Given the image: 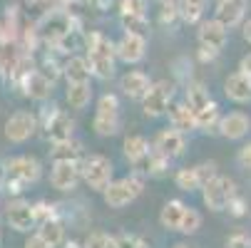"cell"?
I'll list each match as a JSON object with an SVG mask.
<instances>
[{"label":"cell","mask_w":251,"mask_h":248,"mask_svg":"<svg viewBox=\"0 0 251 248\" xmlns=\"http://www.w3.org/2000/svg\"><path fill=\"white\" fill-rule=\"evenodd\" d=\"M82 181L80 161H55L50 169V184L57 191H73Z\"/></svg>","instance_id":"obj_12"},{"label":"cell","mask_w":251,"mask_h":248,"mask_svg":"<svg viewBox=\"0 0 251 248\" xmlns=\"http://www.w3.org/2000/svg\"><path fill=\"white\" fill-rule=\"evenodd\" d=\"M219 119H222V114H219V104L214 102V99L206 104V107H201L199 112H194V124H197V129H201V132L217 129Z\"/></svg>","instance_id":"obj_26"},{"label":"cell","mask_w":251,"mask_h":248,"mask_svg":"<svg viewBox=\"0 0 251 248\" xmlns=\"http://www.w3.org/2000/svg\"><path fill=\"white\" fill-rule=\"evenodd\" d=\"M226 38H229V30L219 23V20H201L199 23V30H197V40H199V47H206V50H214L219 52L224 45H226Z\"/></svg>","instance_id":"obj_14"},{"label":"cell","mask_w":251,"mask_h":248,"mask_svg":"<svg viewBox=\"0 0 251 248\" xmlns=\"http://www.w3.org/2000/svg\"><path fill=\"white\" fill-rule=\"evenodd\" d=\"M174 248H187V246H184V243H176V246H174Z\"/></svg>","instance_id":"obj_43"},{"label":"cell","mask_w":251,"mask_h":248,"mask_svg":"<svg viewBox=\"0 0 251 248\" xmlns=\"http://www.w3.org/2000/svg\"><path fill=\"white\" fill-rule=\"evenodd\" d=\"M239 72H244V75L251 77V52L241 57V62H239Z\"/></svg>","instance_id":"obj_39"},{"label":"cell","mask_w":251,"mask_h":248,"mask_svg":"<svg viewBox=\"0 0 251 248\" xmlns=\"http://www.w3.org/2000/svg\"><path fill=\"white\" fill-rule=\"evenodd\" d=\"M206 8V0H179V18L187 25H199Z\"/></svg>","instance_id":"obj_29"},{"label":"cell","mask_w":251,"mask_h":248,"mask_svg":"<svg viewBox=\"0 0 251 248\" xmlns=\"http://www.w3.org/2000/svg\"><path fill=\"white\" fill-rule=\"evenodd\" d=\"M226 248H251V236L244 233V231H236V233L229 236Z\"/></svg>","instance_id":"obj_35"},{"label":"cell","mask_w":251,"mask_h":248,"mask_svg":"<svg viewBox=\"0 0 251 248\" xmlns=\"http://www.w3.org/2000/svg\"><path fill=\"white\" fill-rule=\"evenodd\" d=\"M241 32H244V40H246V43L251 45V18H249V20L244 23V30H241Z\"/></svg>","instance_id":"obj_41"},{"label":"cell","mask_w":251,"mask_h":248,"mask_svg":"<svg viewBox=\"0 0 251 248\" xmlns=\"http://www.w3.org/2000/svg\"><path fill=\"white\" fill-rule=\"evenodd\" d=\"M219 52H214V50H206V47H199V57L204 60V62H209V60H214Z\"/></svg>","instance_id":"obj_40"},{"label":"cell","mask_w":251,"mask_h":248,"mask_svg":"<svg viewBox=\"0 0 251 248\" xmlns=\"http://www.w3.org/2000/svg\"><path fill=\"white\" fill-rule=\"evenodd\" d=\"M142 189H145L142 179L137 174H132V176H122V179H112L110 186L102 191V199L110 208H125L142 194Z\"/></svg>","instance_id":"obj_5"},{"label":"cell","mask_w":251,"mask_h":248,"mask_svg":"<svg viewBox=\"0 0 251 248\" xmlns=\"http://www.w3.org/2000/svg\"><path fill=\"white\" fill-rule=\"evenodd\" d=\"M187 149V134H182L174 127H167L162 132H157L154 141H152V152H157L159 157L174 161L176 157H182Z\"/></svg>","instance_id":"obj_9"},{"label":"cell","mask_w":251,"mask_h":248,"mask_svg":"<svg viewBox=\"0 0 251 248\" xmlns=\"http://www.w3.org/2000/svg\"><path fill=\"white\" fill-rule=\"evenodd\" d=\"M25 248H50V246H48L38 233H30V236H27V241H25Z\"/></svg>","instance_id":"obj_38"},{"label":"cell","mask_w":251,"mask_h":248,"mask_svg":"<svg viewBox=\"0 0 251 248\" xmlns=\"http://www.w3.org/2000/svg\"><path fill=\"white\" fill-rule=\"evenodd\" d=\"M217 129L224 139H244L251 132V119L244 112H229L219 119Z\"/></svg>","instance_id":"obj_17"},{"label":"cell","mask_w":251,"mask_h":248,"mask_svg":"<svg viewBox=\"0 0 251 248\" xmlns=\"http://www.w3.org/2000/svg\"><path fill=\"white\" fill-rule=\"evenodd\" d=\"M122 149H125L127 161L137 166L142 159H145V157L150 154V141H147L145 136H142V134H127V136H125Z\"/></svg>","instance_id":"obj_23"},{"label":"cell","mask_w":251,"mask_h":248,"mask_svg":"<svg viewBox=\"0 0 251 248\" xmlns=\"http://www.w3.org/2000/svg\"><path fill=\"white\" fill-rule=\"evenodd\" d=\"M120 10L122 15H147V0H120Z\"/></svg>","instance_id":"obj_33"},{"label":"cell","mask_w":251,"mask_h":248,"mask_svg":"<svg viewBox=\"0 0 251 248\" xmlns=\"http://www.w3.org/2000/svg\"><path fill=\"white\" fill-rule=\"evenodd\" d=\"M150 85H152L150 75H145L142 69H129V72H125V75L120 77V90H122V94L129 97V99H139V102H142V97L147 94Z\"/></svg>","instance_id":"obj_18"},{"label":"cell","mask_w":251,"mask_h":248,"mask_svg":"<svg viewBox=\"0 0 251 248\" xmlns=\"http://www.w3.org/2000/svg\"><path fill=\"white\" fill-rule=\"evenodd\" d=\"M184 102H187V107H189L192 114H194V112H199L201 107H206V104L211 102V97H209V90H206L201 82H194V85L187 87V97H184Z\"/></svg>","instance_id":"obj_30"},{"label":"cell","mask_w":251,"mask_h":248,"mask_svg":"<svg viewBox=\"0 0 251 248\" xmlns=\"http://www.w3.org/2000/svg\"><path fill=\"white\" fill-rule=\"evenodd\" d=\"M249 8V0H224V3H217V10H214V20H219L226 30L236 27L244 23Z\"/></svg>","instance_id":"obj_16"},{"label":"cell","mask_w":251,"mask_h":248,"mask_svg":"<svg viewBox=\"0 0 251 248\" xmlns=\"http://www.w3.org/2000/svg\"><path fill=\"white\" fill-rule=\"evenodd\" d=\"M5 219L10 224V228L20 231V233H27L30 228L38 226V219H35V206L18 199V201H10L5 206Z\"/></svg>","instance_id":"obj_13"},{"label":"cell","mask_w":251,"mask_h":248,"mask_svg":"<svg viewBox=\"0 0 251 248\" xmlns=\"http://www.w3.org/2000/svg\"><path fill=\"white\" fill-rule=\"evenodd\" d=\"M217 164L214 161H204V164H194V166H182L174 174V184L182 191H197L204 189V184H209L217 176Z\"/></svg>","instance_id":"obj_8"},{"label":"cell","mask_w":251,"mask_h":248,"mask_svg":"<svg viewBox=\"0 0 251 248\" xmlns=\"http://www.w3.org/2000/svg\"><path fill=\"white\" fill-rule=\"evenodd\" d=\"M120 97L117 94H102L97 99V110H95V119H92V129L97 136H112L120 132L122 124V112H120Z\"/></svg>","instance_id":"obj_3"},{"label":"cell","mask_w":251,"mask_h":248,"mask_svg":"<svg viewBox=\"0 0 251 248\" xmlns=\"http://www.w3.org/2000/svg\"><path fill=\"white\" fill-rule=\"evenodd\" d=\"M199 228H201V214H199L197 208L187 206V211H184V219H182V224H179V233L192 236V233H197Z\"/></svg>","instance_id":"obj_31"},{"label":"cell","mask_w":251,"mask_h":248,"mask_svg":"<svg viewBox=\"0 0 251 248\" xmlns=\"http://www.w3.org/2000/svg\"><path fill=\"white\" fill-rule=\"evenodd\" d=\"M43 129H45V136L52 141V144H57V141L73 139V134H75V122H73V117H70L67 112L55 110V112L50 114V119L43 124Z\"/></svg>","instance_id":"obj_15"},{"label":"cell","mask_w":251,"mask_h":248,"mask_svg":"<svg viewBox=\"0 0 251 248\" xmlns=\"http://www.w3.org/2000/svg\"><path fill=\"white\" fill-rule=\"evenodd\" d=\"M25 94L30 99H38V102H45L50 94H52V82L50 77H45L43 72H30L27 82H25Z\"/></svg>","instance_id":"obj_24"},{"label":"cell","mask_w":251,"mask_h":248,"mask_svg":"<svg viewBox=\"0 0 251 248\" xmlns=\"http://www.w3.org/2000/svg\"><path fill=\"white\" fill-rule=\"evenodd\" d=\"M52 157L55 161H82V144L75 139H67V141H57L52 144Z\"/></svg>","instance_id":"obj_27"},{"label":"cell","mask_w":251,"mask_h":248,"mask_svg":"<svg viewBox=\"0 0 251 248\" xmlns=\"http://www.w3.org/2000/svg\"><path fill=\"white\" fill-rule=\"evenodd\" d=\"M5 139L13 141V144H23V141H27L35 132H38V117H35L32 112H15L8 117L5 127Z\"/></svg>","instance_id":"obj_10"},{"label":"cell","mask_w":251,"mask_h":248,"mask_svg":"<svg viewBox=\"0 0 251 248\" xmlns=\"http://www.w3.org/2000/svg\"><path fill=\"white\" fill-rule=\"evenodd\" d=\"M115 55L117 60L127 62V65H137L145 60L147 55V38L137 32H122V38L115 43Z\"/></svg>","instance_id":"obj_11"},{"label":"cell","mask_w":251,"mask_h":248,"mask_svg":"<svg viewBox=\"0 0 251 248\" xmlns=\"http://www.w3.org/2000/svg\"><path fill=\"white\" fill-rule=\"evenodd\" d=\"M62 248H82V246H80L77 241H65V243H62Z\"/></svg>","instance_id":"obj_42"},{"label":"cell","mask_w":251,"mask_h":248,"mask_svg":"<svg viewBox=\"0 0 251 248\" xmlns=\"http://www.w3.org/2000/svg\"><path fill=\"white\" fill-rule=\"evenodd\" d=\"M217 3H224V0H217Z\"/></svg>","instance_id":"obj_44"},{"label":"cell","mask_w":251,"mask_h":248,"mask_svg":"<svg viewBox=\"0 0 251 248\" xmlns=\"http://www.w3.org/2000/svg\"><path fill=\"white\" fill-rule=\"evenodd\" d=\"M239 164L244 169H251V144H246V147L239 149Z\"/></svg>","instance_id":"obj_37"},{"label":"cell","mask_w":251,"mask_h":248,"mask_svg":"<svg viewBox=\"0 0 251 248\" xmlns=\"http://www.w3.org/2000/svg\"><path fill=\"white\" fill-rule=\"evenodd\" d=\"M236 184L234 179H229V176H222L217 174L209 184H204L201 189V199H204V206L209 211H226V206L231 203V199L236 196Z\"/></svg>","instance_id":"obj_7"},{"label":"cell","mask_w":251,"mask_h":248,"mask_svg":"<svg viewBox=\"0 0 251 248\" xmlns=\"http://www.w3.org/2000/svg\"><path fill=\"white\" fill-rule=\"evenodd\" d=\"M184 211H187V203L182 199H169L159 211V224L167 231H179V224L184 219Z\"/></svg>","instance_id":"obj_20"},{"label":"cell","mask_w":251,"mask_h":248,"mask_svg":"<svg viewBox=\"0 0 251 248\" xmlns=\"http://www.w3.org/2000/svg\"><path fill=\"white\" fill-rule=\"evenodd\" d=\"M35 233H38L50 248H57V246L65 243V228H62V224H60L57 219H50V221L40 224Z\"/></svg>","instance_id":"obj_28"},{"label":"cell","mask_w":251,"mask_h":248,"mask_svg":"<svg viewBox=\"0 0 251 248\" xmlns=\"http://www.w3.org/2000/svg\"><path fill=\"white\" fill-rule=\"evenodd\" d=\"M87 62H90V69L97 80H110L115 75V62H117V55H115V43L110 38H104L102 32H90L87 38Z\"/></svg>","instance_id":"obj_1"},{"label":"cell","mask_w":251,"mask_h":248,"mask_svg":"<svg viewBox=\"0 0 251 248\" xmlns=\"http://www.w3.org/2000/svg\"><path fill=\"white\" fill-rule=\"evenodd\" d=\"M226 211H229V214H234V216H244V214H246V201L236 194V196L231 199V203L226 206Z\"/></svg>","instance_id":"obj_36"},{"label":"cell","mask_w":251,"mask_h":248,"mask_svg":"<svg viewBox=\"0 0 251 248\" xmlns=\"http://www.w3.org/2000/svg\"><path fill=\"white\" fill-rule=\"evenodd\" d=\"M169 127H174V129H179L182 134H187V132H192V129H197V124H194V114H192V110L187 107V102H179V104H172L169 107Z\"/></svg>","instance_id":"obj_22"},{"label":"cell","mask_w":251,"mask_h":248,"mask_svg":"<svg viewBox=\"0 0 251 248\" xmlns=\"http://www.w3.org/2000/svg\"><path fill=\"white\" fill-rule=\"evenodd\" d=\"M172 99H174V82H169V80L152 82L147 94L142 97V112L150 119L164 117L172 107Z\"/></svg>","instance_id":"obj_6"},{"label":"cell","mask_w":251,"mask_h":248,"mask_svg":"<svg viewBox=\"0 0 251 248\" xmlns=\"http://www.w3.org/2000/svg\"><path fill=\"white\" fill-rule=\"evenodd\" d=\"M122 25H125V32L145 35V30H147V15L145 18H139V15H122Z\"/></svg>","instance_id":"obj_34"},{"label":"cell","mask_w":251,"mask_h":248,"mask_svg":"<svg viewBox=\"0 0 251 248\" xmlns=\"http://www.w3.org/2000/svg\"><path fill=\"white\" fill-rule=\"evenodd\" d=\"M224 94L231 102H239V104L251 102V77L244 75V72H239V69H236V72H231L226 77V82H224Z\"/></svg>","instance_id":"obj_19"},{"label":"cell","mask_w":251,"mask_h":248,"mask_svg":"<svg viewBox=\"0 0 251 248\" xmlns=\"http://www.w3.org/2000/svg\"><path fill=\"white\" fill-rule=\"evenodd\" d=\"M43 176V166L35 157H13L3 164V179L10 191H23V186L35 184Z\"/></svg>","instance_id":"obj_2"},{"label":"cell","mask_w":251,"mask_h":248,"mask_svg":"<svg viewBox=\"0 0 251 248\" xmlns=\"http://www.w3.org/2000/svg\"><path fill=\"white\" fill-rule=\"evenodd\" d=\"M80 171H82V181L87 184V189L102 194L112 181L115 166L104 154H87L80 161Z\"/></svg>","instance_id":"obj_4"},{"label":"cell","mask_w":251,"mask_h":248,"mask_svg":"<svg viewBox=\"0 0 251 248\" xmlns=\"http://www.w3.org/2000/svg\"><path fill=\"white\" fill-rule=\"evenodd\" d=\"M85 248H120V246H117V238L115 236L104 233V231H95V233L87 236Z\"/></svg>","instance_id":"obj_32"},{"label":"cell","mask_w":251,"mask_h":248,"mask_svg":"<svg viewBox=\"0 0 251 248\" xmlns=\"http://www.w3.org/2000/svg\"><path fill=\"white\" fill-rule=\"evenodd\" d=\"M65 99L73 110H85L92 102V85L90 82H77V85H67Z\"/></svg>","instance_id":"obj_25"},{"label":"cell","mask_w":251,"mask_h":248,"mask_svg":"<svg viewBox=\"0 0 251 248\" xmlns=\"http://www.w3.org/2000/svg\"><path fill=\"white\" fill-rule=\"evenodd\" d=\"M65 77H67V85L90 82V77H92V69H90L87 57H82V55L70 57V60L65 62Z\"/></svg>","instance_id":"obj_21"}]
</instances>
